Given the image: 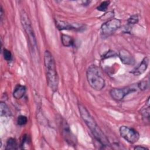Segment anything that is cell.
I'll use <instances>...</instances> for the list:
<instances>
[{
  "instance_id": "cell-20",
  "label": "cell",
  "mask_w": 150,
  "mask_h": 150,
  "mask_svg": "<svg viewBox=\"0 0 150 150\" xmlns=\"http://www.w3.org/2000/svg\"><path fill=\"white\" fill-rule=\"evenodd\" d=\"M147 86H148V83H147V81H141L137 84L138 88L141 90H146Z\"/></svg>"
},
{
  "instance_id": "cell-4",
  "label": "cell",
  "mask_w": 150,
  "mask_h": 150,
  "mask_svg": "<svg viewBox=\"0 0 150 150\" xmlns=\"http://www.w3.org/2000/svg\"><path fill=\"white\" fill-rule=\"evenodd\" d=\"M20 19L22 27L28 38L30 47L34 50L35 49H36L37 47V41L31 24V22L28 14L24 11H22L21 12Z\"/></svg>"
},
{
  "instance_id": "cell-11",
  "label": "cell",
  "mask_w": 150,
  "mask_h": 150,
  "mask_svg": "<svg viewBox=\"0 0 150 150\" xmlns=\"http://www.w3.org/2000/svg\"><path fill=\"white\" fill-rule=\"evenodd\" d=\"M26 87L21 84H18L13 92V96L16 99H21L23 97L26 93Z\"/></svg>"
},
{
  "instance_id": "cell-22",
  "label": "cell",
  "mask_w": 150,
  "mask_h": 150,
  "mask_svg": "<svg viewBox=\"0 0 150 150\" xmlns=\"http://www.w3.org/2000/svg\"><path fill=\"white\" fill-rule=\"evenodd\" d=\"M134 149H138V150H140V149H142V150H145V149H148L146 147H144V146H139V145H138L137 146H135L134 147Z\"/></svg>"
},
{
  "instance_id": "cell-1",
  "label": "cell",
  "mask_w": 150,
  "mask_h": 150,
  "mask_svg": "<svg viewBox=\"0 0 150 150\" xmlns=\"http://www.w3.org/2000/svg\"><path fill=\"white\" fill-rule=\"evenodd\" d=\"M44 64L47 85L53 91H56L58 88L59 77L56 71L54 59L49 50L45 52Z\"/></svg>"
},
{
  "instance_id": "cell-14",
  "label": "cell",
  "mask_w": 150,
  "mask_h": 150,
  "mask_svg": "<svg viewBox=\"0 0 150 150\" xmlns=\"http://www.w3.org/2000/svg\"><path fill=\"white\" fill-rule=\"evenodd\" d=\"M6 149L11 150V149H18V143L15 138H9L6 142Z\"/></svg>"
},
{
  "instance_id": "cell-7",
  "label": "cell",
  "mask_w": 150,
  "mask_h": 150,
  "mask_svg": "<svg viewBox=\"0 0 150 150\" xmlns=\"http://www.w3.org/2000/svg\"><path fill=\"white\" fill-rule=\"evenodd\" d=\"M121 26V21L112 18L104 23L101 26V32L104 35H110L117 30Z\"/></svg>"
},
{
  "instance_id": "cell-23",
  "label": "cell",
  "mask_w": 150,
  "mask_h": 150,
  "mask_svg": "<svg viewBox=\"0 0 150 150\" xmlns=\"http://www.w3.org/2000/svg\"><path fill=\"white\" fill-rule=\"evenodd\" d=\"M2 16H3V9L2 7L1 6V20H2Z\"/></svg>"
},
{
  "instance_id": "cell-13",
  "label": "cell",
  "mask_w": 150,
  "mask_h": 150,
  "mask_svg": "<svg viewBox=\"0 0 150 150\" xmlns=\"http://www.w3.org/2000/svg\"><path fill=\"white\" fill-rule=\"evenodd\" d=\"M1 116V117H10L11 115V111L5 103L1 102L0 104Z\"/></svg>"
},
{
  "instance_id": "cell-9",
  "label": "cell",
  "mask_w": 150,
  "mask_h": 150,
  "mask_svg": "<svg viewBox=\"0 0 150 150\" xmlns=\"http://www.w3.org/2000/svg\"><path fill=\"white\" fill-rule=\"evenodd\" d=\"M148 62H149V59L148 57H145L143 59L141 63L139 64V66L134 69L132 71H131V73L135 76H139L142 73H144L148 66Z\"/></svg>"
},
{
  "instance_id": "cell-10",
  "label": "cell",
  "mask_w": 150,
  "mask_h": 150,
  "mask_svg": "<svg viewBox=\"0 0 150 150\" xmlns=\"http://www.w3.org/2000/svg\"><path fill=\"white\" fill-rule=\"evenodd\" d=\"M56 25L59 30H72L80 29V28L74 26L72 23H70L66 21L57 20L56 21Z\"/></svg>"
},
{
  "instance_id": "cell-12",
  "label": "cell",
  "mask_w": 150,
  "mask_h": 150,
  "mask_svg": "<svg viewBox=\"0 0 150 150\" xmlns=\"http://www.w3.org/2000/svg\"><path fill=\"white\" fill-rule=\"evenodd\" d=\"M61 41L63 45L66 47L72 46L74 44L73 38L67 35L62 34L61 35Z\"/></svg>"
},
{
  "instance_id": "cell-18",
  "label": "cell",
  "mask_w": 150,
  "mask_h": 150,
  "mask_svg": "<svg viewBox=\"0 0 150 150\" xmlns=\"http://www.w3.org/2000/svg\"><path fill=\"white\" fill-rule=\"evenodd\" d=\"M138 20H139L138 16L135 14V15H133L131 16H130L128 18L127 22L129 25H134V24H136L138 23Z\"/></svg>"
},
{
  "instance_id": "cell-2",
  "label": "cell",
  "mask_w": 150,
  "mask_h": 150,
  "mask_svg": "<svg viewBox=\"0 0 150 150\" xmlns=\"http://www.w3.org/2000/svg\"><path fill=\"white\" fill-rule=\"evenodd\" d=\"M88 83L90 87L97 91L101 90L105 86V80L100 69L96 66H90L86 72Z\"/></svg>"
},
{
  "instance_id": "cell-16",
  "label": "cell",
  "mask_w": 150,
  "mask_h": 150,
  "mask_svg": "<svg viewBox=\"0 0 150 150\" xmlns=\"http://www.w3.org/2000/svg\"><path fill=\"white\" fill-rule=\"evenodd\" d=\"M110 3V1H103L97 7V9L101 12H104L107 9Z\"/></svg>"
},
{
  "instance_id": "cell-17",
  "label": "cell",
  "mask_w": 150,
  "mask_h": 150,
  "mask_svg": "<svg viewBox=\"0 0 150 150\" xmlns=\"http://www.w3.org/2000/svg\"><path fill=\"white\" fill-rule=\"evenodd\" d=\"M28 122V118L25 115H19L17 118V123L19 125H25Z\"/></svg>"
},
{
  "instance_id": "cell-19",
  "label": "cell",
  "mask_w": 150,
  "mask_h": 150,
  "mask_svg": "<svg viewBox=\"0 0 150 150\" xmlns=\"http://www.w3.org/2000/svg\"><path fill=\"white\" fill-rule=\"evenodd\" d=\"M3 56H4V58L5 60L6 61H10L12 59V54L11 52L6 49H4V52H3Z\"/></svg>"
},
{
  "instance_id": "cell-21",
  "label": "cell",
  "mask_w": 150,
  "mask_h": 150,
  "mask_svg": "<svg viewBox=\"0 0 150 150\" xmlns=\"http://www.w3.org/2000/svg\"><path fill=\"white\" fill-rule=\"evenodd\" d=\"M116 55V53L113 52V51H109L105 55H104V57H112V56H115Z\"/></svg>"
},
{
  "instance_id": "cell-15",
  "label": "cell",
  "mask_w": 150,
  "mask_h": 150,
  "mask_svg": "<svg viewBox=\"0 0 150 150\" xmlns=\"http://www.w3.org/2000/svg\"><path fill=\"white\" fill-rule=\"evenodd\" d=\"M149 98L147 100V103H146V108H142L141 110V114H142L143 118H149Z\"/></svg>"
},
{
  "instance_id": "cell-5",
  "label": "cell",
  "mask_w": 150,
  "mask_h": 150,
  "mask_svg": "<svg viewBox=\"0 0 150 150\" xmlns=\"http://www.w3.org/2000/svg\"><path fill=\"white\" fill-rule=\"evenodd\" d=\"M119 131L121 137L131 144L135 143L139 138V134L138 131L129 127L121 126Z\"/></svg>"
},
{
  "instance_id": "cell-8",
  "label": "cell",
  "mask_w": 150,
  "mask_h": 150,
  "mask_svg": "<svg viewBox=\"0 0 150 150\" xmlns=\"http://www.w3.org/2000/svg\"><path fill=\"white\" fill-rule=\"evenodd\" d=\"M119 57L121 62L127 65H132L135 63V59L131 53L126 49H122L119 52Z\"/></svg>"
},
{
  "instance_id": "cell-6",
  "label": "cell",
  "mask_w": 150,
  "mask_h": 150,
  "mask_svg": "<svg viewBox=\"0 0 150 150\" xmlns=\"http://www.w3.org/2000/svg\"><path fill=\"white\" fill-rule=\"evenodd\" d=\"M137 88L134 86L125 87L124 88H115L110 90V94L111 98L116 101L122 100L128 94L136 91Z\"/></svg>"
},
{
  "instance_id": "cell-3",
  "label": "cell",
  "mask_w": 150,
  "mask_h": 150,
  "mask_svg": "<svg viewBox=\"0 0 150 150\" xmlns=\"http://www.w3.org/2000/svg\"><path fill=\"white\" fill-rule=\"evenodd\" d=\"M78 107L80 115L82 120L84 121L88 128L91 130L94 138H97L100 137L103 134V132L98 126L96 121L91 115L87 108L81 104H79Z\"/></svg>"
}]
</instances>
